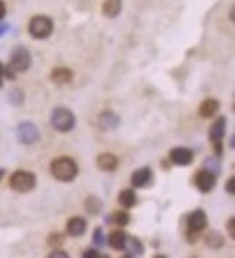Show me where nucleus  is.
Instances as JSON below:
<instances>
[{
    "label": "nucleus",
    "mask_w": 235,
    "mask_h": 258,
    "mask_svg": "<svg viewBox=\"0 0 235 258\" xmlns=\"http://www.w3.org/2000/svg\"><path fill=\"white\" fill-rule=\"evenodd\" d=\"M51 174L54 178L63 183H70L76 177L79 176V165L71 157H58L51 161L49 165Z\"/></svg>",
    "instance_id": "nucleus-1"
},
{
    "label": "nucleus",
    "mask_w": 235,
    "mask_h": 258,
    "mask_svg": "<svg viewBox=\"0 0 235 258\" xmlns=\"http://www.w3.org/2000/svg\"><path fill=\"white\" fill-rule=\"evenodd\" d=\"M51 125L52 128L58 132H70L71 129L76 126V116L70 109L58 106L51 112Z\"/></svg>",
    "instance_id": "nucleus-2"
},
{
    "label": "nucleus",
    "mask_w": 235,
    "mask_h": 258,
    "mask_svg": "<svg viewBox=\"0 0 235 258\" xmlns=\"http://www.w3.org/2000/svg\"><path fill=\"white\" fill-rule=\"evenodd\" d=\"M9 184L18 193H29V191H32L35 188L36 177L31 171L18 170L9 178Z\"/></svg>",
    "instance_id": "nucleus-3"
},
{
    "label": "nucleus",
    "mask_w": 235,
    "mask_h": 258,
    "mask_svg": "<svg viewBox=\"0 0 235 258\" xmlns=\"http://www.w3.org/2000/svg\"><path fill=\"white\" fill-rule=\"evenodd\" d=\"M28 31L32 38L35 39H47L48 36L52 34L54 31V24H52V19L44 16V15H38L34 16L29 25H28Z\"/></svg>",
    "instance_id": "nucleus-4"
},
{
    "label": "nucleus",
    "mask_w": 235,
    "mask_h": 258,
    "mask_svg": "<svg viewBox=\"0 0 235 258\" xmlns=\"http://www.w3.org/2000/svg\"><path fill=\"white\" fill-rule=\"evenodd\" d=\"M32 64V57L31 52L25 47H16L11 54V62L9 66L12 67L16 73H25Z\"/></svg>",
    "instance_id": "nucleus-5"
},
{
    "label": "nucleus",
    "mask_w": 235,
    "mask_h": 258,
    "mask_svg": "<svg viewBox=\"0 0 235 258\" xmlns=\"http://www.w3.org/2000/svg\"><path fill=\"white\" fill-rule=\"evenodd\" d=\"M18 140L24 145H34L39 140V131L32 122H21L16 128Z\"/></svg>",
    "instance_id": "nucleus-6"
},
{
    "label": "nucleus",
    "mask_w": 235,
    "mask_h": 258,
    "mask_svg": "<svg viewBox=\"0 0 235 258\" xmlns=\"http://www.w3.org/2000/svg\"><path fill=\"white\" fill-rule=\"evenodd\" d=\"M216 174L208 168H200L195 174V186L202 193H209L216 186Z\"/></svg>",
    "instance_id": "nucleus-7"
},
{
    "label": "nucleus",
    "mask_w": 235,
    "mask_h": 258,
    "mask_svg": "<svg viewBox=\"0 0 235 258\" xmlns=\"http://www.w3.org/2000/svg\"><path fill=\"white\" fill-rule=\"evenodd\" d=\"M168 158L170 161L174 165H179V167H188L193 163L195 160V154L190 148H186V147H176L173 148L170 154H168Z\"/></svg>",
    "instance_id": "nucleus-8"
},
{
    "label": "nucleus",
    "mask_w": 235,
    "mask_h": 258,
    "mask_svg": "<svg viewBox=\"0 0 235 258\" xmlns=\"http://www.w3.org/2000/svg\"><path fill=\"white\" fill-rule=\"evenodd\" d=\"M186 225L190 229L199 231L202 232L206 226H208V215L203 209H195L193 212H190L186 218Z\"/></svg>",
    "instance_id": "nucleus-9"
},
{
    "label": "nucleus",
    "mask_w": 235,
    "mask_h": 258,
    "mask_svg": "<svg viewBox=\"0 0 235 258\" xmlns=\"http://www.w3.org/2000/svg\"><path fill=\"white\" fill-rule=\"evenodd\" d=\"M97 122H99L100 129H103V131H115L121 125V117L118 116L113 110L106 109V110H102L99 113Z\"/></svg>",
    "instance_id": "nucleus-10"
},
{
    "label": "nucleus",
    "mask_w": 235,
    "mask_h": 258,
    "mask_svg": "<svg viewBox=\"0 0 235 258\" xmlns=\"http://www.w3.org/2000/svg\"><path fill=\"white\" fill-rule=\"evenodd\" d=\"M151 180H153V170L150 167H142L132 173L131 184H132V187L142 188L147 187L151 183Z\"/></svg>",
    "instance_id": "nucleus-11"
},
{
    "label": "nucleus",
    "mask_w": 235,
    "mask_h": 258,
    "mask_svg": "<svg viewBox=\"0 0 235 258\" xmlns=\"http://www.w3.org/2000/svg\"><path fill=\"white\" fill-rule=\"evenodd\" d=\"M96 165L100 171H105V173H113L119 165V160L116 158V155L110 153H103L100 154L97 158H96Z\"/></svg>",
    "instance_id": "nucleus-12"
},
{
    "label": "nucleus",
    "mask_w": 235,
    "mask_h": 258,
    "mask_svg": "<svg viewBox=\"0 0 235 258\" xmlns=\"http://www.w3.org/2000/svg\"><path fill=\"white\" fill-rule=\"evenodd\" d=\"M67 234L73 238H79L83 236L86 229H87V221L83 216H73L67 222Z\"/></svg>",
    "instance_id": "nucleus-13"
},
{
    "label": "nucleus",
    "mask_w": 235,
    "mask_h": 258,
    "mask_svg": "<svg viewBox=\"0 0 235 258\" xmlns=\"http://www.w3.org/2000/svg\"><path fill=\"white\" fill-rule=\"evenodd\" d=\"M226 125H228V120L225 116H218L216 120L213 122L209 128V141L216 142L222 141L223 135L226 132Z\"/></svg>",
    "instance_id": "nucleus-14"
},
{
    "label": "nucleus",
    "mask_w": 235,
    "mask_h": 258,
    "mask_svg": "<svg viewBox=\"0 0 235 258\" xmlns=\"http://www.w3.org/2000/svg\"><path fill=\"white\" fill-rule=\"evenodd\" d=\"M218 110H219V102L216 99H212V97L205 99L198 109L200 117H203V119H209V117L215 116L218 113Z\"/></svg>",
    "instance_id": "nucleus-15"
},
{
    "label": "nucleus",
    "mask_w": 235,
    "mask_h": 258,
    "mask_svg": "<svg viewBox=\"0 0 235 258\" xmlns=\"http://www.w3.org/2000/svg\"><path fill=\"white\" fill-rule=\"evenodd\" d=\"M124 249L127 251L125 257H140L144 254V245H142L141 239L137 236H127V242Z\"/></svg>",
    "instance_id": "nucleus-16"
},
{
    "label": "nucleus",
    "mask_w": 235,
    "mask_h": 258,
    "mask_svg": "<svg viewBox=\"0 0 235 258\" xmlns=\"http://www.w3.org/2000/svg\"><path fill=\"white\" fill-rule=\"evenodd\" d=\"M73 77H74V74L69 67H55L51 73V80L58 86L71 83Z\"/></svg>",
    "instance_id": "nucleus-17"
},
{
    "label": "nucleus",
    "mask_w": 235,
    "mask_h": 258,
    "mask_svg": "<svg viewBox=\"0 0 235 258\" xmlns=\"http://www.w3.org/2000/svg\"><path fill=\"white\" fill-rule=\"evenodd\" d=\"M122 0H105L102 5V13L109 19H115L122 12Z\"/></svg>",
    "instance_id": "nucleus-18"
},
{
    "label": "nucleus",
    "mask_w": 235,
    "mask_h": 258,
    "mask_svg": "<svg viewBox=\"0 0 235 258\" xmlns=\"http://www.w3.org/2000/svg\"><path fill=\"white\" fill-rule=\"evenodd\" d=\"M127 232L121 231V229H116V231H112L109 234V238H107V242H109V246L115 251H122L124 246H125V242H127Z\"/></svg>",
    "instance_id": "nucleus-19"
},
{
    "label": "nucleus",
    "mask_w": 235,
    "mask_h": 258,
    "mask_svg": "<svg viewBox=\"0 0 235 258\" xmlns=\"http://www.w3.org/2000/svg\"><path fill=\"white\" fill-rule=\"evenodd\" d=\"M103 202L100 198H97V196H89L87 199L84 200V209L86 212L89 213V215H92V216H97V215H100V212L103 211Z\"/></svg>",
    "instance_id": "nucleus-20"
},
{
    "label": "nucleus",
    "mask_w": 235,
    "mask_h": 258,
    "mask_svg": "<svg viewBox=\"0 0 235 258\" xmlns=\"http://www.w3.org/2000/svg\"><path fill=\"white\" fill-rule=\"evenodd\" d=\"M118 202L122 208L125 209H131L137 205V195L132 188H125L119 193L118 196Z\"/></svg>",
    "instance_id": "nucleus-21"
},
{
    "label": "nucleus",
    "mask_w": 235,
    "mask_h": 258,
    "mask_svg": "<svg viewBox=\"0 0 235 258\" xmlns=\"http://www.w3.org/2000/svg\"><path fill=\"white\" fill-rule=\"evenodd\" d=\"M225 244V238L219 231H211L205 235V245L211 249H219Z\"/></svg>",
    "instance_id": "nucleus-22"
},
{
    "label": "nucleus",
    "mask_w": 235,
    "mask_h": 258,
    "mask_svg": "<svg viewBox=\"0 0 235 258\" xmlns=\"http://www.w3.org/2000/svg\"><path fill=\"white\" fill-rule=\"evenodd\" d=\"M110 222H113L118 226H127L131 221V215L127 211H118L113 215H110Z\"/></svg>",
    "instance_id": "nucleus-23"
},
{
    "label": "nucleus",
    "mask_w": 235,
    "mask_h": 258,
    "mask_svg": "<svg viewBox=\"0 0 235 258\" xmlns=\"http://www.w3.org/2000/svg\"><path fill=\"white\" fill-rule=\"evenodd\" d=\"M8 100L13 106H22L25 102V94L21 89H12L11 93L8 96Z\"/></svg>",
    "instance_id": "nucleus-24"
},
{
    "label": "nucleus",
    "mask_w": 235,
    "mask_h": 258,
    "mask_svg": "<svg viewBox=\"0 0 235 258\" xmlns=\"http://www.w3.org/2000/svg\"><path fill=\"white\" fill-rule=\"evenodd\" d=\"M64 241H66V235L61 234V232H52V234H49L48 236L47 242L48 245L51 246H60L64 244Z\"/></svg>",
    "instance_id": "nucleus-25"
},
{
    "label": "nucleus",
    "mask_w": 235,
    "mask_h": 258,
    "mask_svg": "<svg viewBox=\"0 0 235 258\" xmlns=\"http://www.w3.org/2000/svg\"><path fill=\"white\" fill-rule=\"evenodd\" d=\"M203 165H205V168L211 170L212 173H215L216 176L221 173V165H219V163H218V160H216V158H212V157L206 158V160L203 161Z\"/></svg>",
    "instance_id": "nucleus-26"
},
{
    "label": "nucleus",
    "mask_w": 235,
    "mask_h": 258,
    "mask_svg": "<svg viewBox=\"0 0 235 258\" xmlns=\"http://www.w3.org/2000/svg\"><path fill=\"white\" fill-rule=\"evenodd\" d=\"M105 242H106V238H105V234H103V229H102L100 226H97L93 232V244L96 246H103L105 245Z\"/></svg>",
    "instance_id": "nucleus-27"
},
{
    "label": "nucleus",
    "mask_w": 235,
    "mask_h": 258,
    "mask_svg": "<svg viewBox=\"0 0 235 258\" xmlns=\"http://www.w3.org/2000/svg\"><path fill=\"white\" fill-rule=\"evenodd\" d=\"M199 231H195V229H190V228H186V241H188L189 244H195L198 239L200 238Z\"/></svg>",
    "instance_id": "nucleus-28"
},
{
    "label": "nucleus",
    "mask_w": 235,
    "mask_h": 258,
    "mask_svg": "<svg viewBox=\"0 0 235 258\" xmlns=\"http://www.w3.org/2000/svg\"><path fill=\"white\" fill-rule=\"evenodd\" d=\"M225 191H226L228 195H231V196H234L235 195V178L234 177H229V178L226 180V183H225Z\"/></svg>",
    "instance_id": "nucleus-29"
},
{
    "label": "nucleus",
    "mask_w": 235,
    "mask_h": 258,
    "mask_svg": "<svg viewBox=\"0 0 235 258\" xmlns=\"http://www.w3.org/2000/svg\"><path fill=\"white\" fill-rule=\"evenodd\" d=\"M226 231L229 234V238L231 239H235V218H229L228 219V223H226Z\"/></svg>",
    "instance_id": "nucleus-30"
},
{
    "label": "nucleus",
    "mask_w": 235,
    "mask_h": 258,
    "mask_svg": "<svg viewBox=\"0 0 235 258\" xmlns=\"http://www.w3.org/2000/svg\"><path fill=\"white\" fill-rule=\"evenodd\" d=\"M83 257L84 258H100V257H107L105 254H100L99 251H96V249H86L84 252H83Z\"/></svg>",
    "instance_id": "nucleus-31"
},
{
    "label": "nucleus",
    "mask_w": 235,
    "mask_h": 258,
    "mask_svg": "<svg viewBox=\"0 0 235 258\" xmlns=\"http://www.w3.org/2000/svg\"><path fill=\"white\" fill-rule=\"evenodd\" d=\"M5 79H9V80H15L16 79V71L13 70L9 64L5 66Z\"/></svg>",
    "instance_id": "nucleus-32"
},
{
    "label": "nucleus",
    "mask_w": 235,
    "mask_h": 258,
    "mask_svg": "<svg viewBox=\"0 0 235 258\" xmlns=\"http://www.w3.org/2000/svg\"><path fill=\"white\" fill-rule=\"evenodd\" d=\"M49 258H69V254L66 251H61V249H54L49 255Z\"/></svg>",
    "instance_id": "nucleus-33"
},
{
    "label": "nucleus",
    "mask_w": 235,
    "mask_h": 258,
    "mask_svg": "<svg viewBox=\"0 0 235 258\" xmlns=\"http://www.w3.org/2000/svg\"><path fill=\"white\" fill-rule=\"evenodd\" d=\"M9 29H11V25L9 24H0V38L3 35H6Z\"/></svg>",
    "instance_id": "nucleus-34"
},
{
    "label": "nucleus",
    "mask_w": 235,
    "mask_h": 258,
    "mask_svg": "<svg viewBox=\"0 0 235 258\" xmlns=\"http://www.w3.org/2000/svg\"><path fill=\"white\" fill-rule=\"evenodd\" d=\"M5 15H6V5L3 0H0V21L5 18Z\"/></svg>",
    "instance_id": "nucleus-35"
},
{
    "label": "nucleus",
    "mask_w": 235,
    "mask_h": 258,
    "mask_svg": "<svg viewBox=\"0 0 235 258\" xmlns=\"http://www.w3.org/2000/svg\"><path fill=\"white\" fill-rule=\"evenodd\" d=\"M3 79H5V66L0 62V87H3Z\"/></svg>",
    "instance_id": "nucleus-36"
},
{
    "label": "nucleus",
    "mask_w": 235,
    "mask_h": 258,
    "mask_svg": "<svg viewBox=\"0 0 235 258\" xmlns=\"http://www.w3.org/2000/svg\"><path fill=\"white\" fill-rule=\"evenodd\" d=\"M229 148H231V150H234V135L229 138Z\"/></svg>",
    "instance_id": "nucleus-37"
},
{
    "label": "nucleus",
    "mask_w": 235,
    "mask_h": 258,
    "mask_svg": "<svg viewBox=\"0 0 235 258\" xmlns=\"http://www.w3.org/2000/svg\"><path fill=\"white\" fill-rule=\"evenodd\" d=\"M5 174H6V170H5V168H0V180L5 177Z\"/></svg>",
    "instance_id": "nucleus-38"
}]
</instances>
